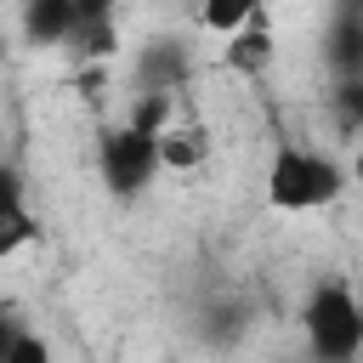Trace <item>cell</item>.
<instances>
[{
    "instance_id": "obj_11",
    "label": "cell",
    "mask_w": 363,
    "mask_h": 363,
    "mask_svg": "<svg viewBox=\"0 0 363 363\" xmlns=\"http://www.w3.org/2000/svg\"><path fill=\"white\" fill-rule=\"evenodd\" d=\"M176 119H182V113H176V96H130V113H125L119 125H130L136 136H153V142H159Z\"/></svg>"
},
{
    "instance_id": "obj_2",
    "label": "cell",
    "mask_w": 363,
    "mask_h": 363,
    "mask_svg": "<svg viewBox=\"0 0 363 363\" xmlns=\"http://www.w3.org/2000/svg\"><path fill=\"white\" fill-rule=\"evenodd\" d=\"M306 357L312 363H357L363 357V306L352 295V278H318L295 312Z\"/></svg>"
},
{
    "instance_id": "obj_9",
    "label": "cell",
    "mask_w": 363,
    "mask_h": 363,
    "mask_svg": "<svg viewBox=\"0 0 363 363\" xmlns=\"http://www.w3.org/2000/svg\"><path fill=\"white\" fill-rule=\"evenodd\" d=\"M153 147H159V176H164V170H182V176H187V170H199V164L210 159V136H204L199 125H187V119H176Z\"/></svg>"
},
{
    "instance_id": "obj_15",
    "label": "cell",
    "mask_w": 363,
    "mask_h": 363,
    "mask_svg": "<svg viewBox=\"0 0 363 363\" xmlns=\"http://www.w3.org/2000/svg\"><path fill=\"white\" fill-rule=\"evenodd\" d=\"M17 329H23V318H11V312L0 306V363H6V352H11V340H17Z\"/></svg>"
},
{
    "instance_id": "obj_10",
    "label": "cell",
    "mask_w": 363,
    "mask_h": 363,
    "mask_svg": "<svg viewBox=\"0 0 363 363\" xmlns=\"http://www.w3.org/2000/svg\"><path fill=\"white\" fill-rule=\"evenodd\" d=\"M40 238V221L28 210V199H0V261H11L17 250H28Z\"/></svg>"
},
{
    "instance_id": "obj_8",
    "label": "cell",
    "mask_w": 363,
    "mask_h": 363,
    "mask_svg": "<svg viewBox=\"0 0 363 363\" xmlns=\"http://www.w3.org/2000/svg\"><path fill=\"white\" fill-rule=\"evenodd\" d=\"M68 28H74V0H23L17 11V34L34 51H62Z\"/></svg>"
},
{
    "instance_id": "obj_4",
    "label": "cell",
    "mask_w": 363,
    "mask_h": 363,
    "mask_svg": "<svg viewBox=\"0 0 363 363\" xmlns=\"http://www.w3.org/2000/svg\"><path fill=\"white\" fill-rule=\"evenodd\" d=\"M187 79H193V45H187V40H170V34L147 40V45L136 51V62H130L136 96H176Z\"/></svg>"
},
{
    "instance_id": "obj_6",
    "label": "cell",
    "mask_w": 363,
    "mask_h": 363,
    "mask_svg": "<svg viewBox=\"0 0 363 363\" xmlns=\"http://www.w3.org/2000/svg\"><path fill=\"white\" fill-rule=\"evenodd\" d=\"M272 57H278V34H272L267 6H255L250 23L221 40V62H227V74H238V79H261V74L272 68Z\"/></svg>"
},
{
    "instance_id": "obj_7",
    "label": "cell",
    "mask_w": 363,
    "mask_h": 363,
    "mask_svg": "<svg viewBox=\"0 0 363 363\" xmlns=\"http://www.w3.org/2000/svg\"><path fill=\"white\" fill-rule=\"evenodd\" d=\"M323 68L329 79H363V6H335L323 34Z\"/></svg>"
},
{
    "instance_id": "obj_5",
    "label": "cell",
    "mask_w": 363,
    "mask_h": 363,
    "mask_svg": "<svg viewBox=\"0 0 363 363\" xmlns=\"http://www.w3.org/2000/svg\"><path fill=\"white\" fill-rule=\"evenodd\" d=\"M62 57L74 68H91V62L119 57V11L108 0H74V28L62 40Z\"/></svg>"
},
{
    "instance_id": "obj_13",
    "label": "cell",
    "mask_w": 363,
    "mask_h": 363,
    "mask_svg": "<svg viewBox=\"0 0 363 363\" xmlns=\"http://www.w3.org/2000/svg\"><path fill=\"white\" fill-rule=\"evenodd\" d=\"M329 113H335V130L352 142L363 130V79H335L329 85Z\"/></svg>"
},
{
    "instance_id": "obj_3",
    "label": "cell",
    "mask_w": 363,
    "mask_h": 363,
    "mask_svg": "<svg viewBox=\"0 0 363 363\" xmlns=\"http://www.w3.org/2000/svg\"><path fill=\"white\" fill-rule=\"evenodd\" d=\"M96 182L113 204H136L159 182V147L153 136H136L130 125H102L96 130Z\"/></svg>"
},
{
    "instance_id": "obj_14",
    "label": "cell",
    "mask_w": 363,
    "mask_h": 363,
    "mask_svg": "<svg viewBox=\"0 0 363 363\" xmlns=\"http://www.w3.org/2000/svg\"><path fill=\"white\" fill-rule=\"evenodd\" d=\"M6 363H57L51 357V340L40 335V329H17V340H11V352H6Z\"/></svg>"
},
{
    "instance_id": "obj_1",
    "label": "cell",
    "mask_w": 363,
    "mask_h": 363,
    "mask_svg": "<svg viewBox=\"0 0 363 363\" xmlns=\"http://www.w3.org/2000/svg\"><path fill=\"white\" fill-rule=\"evenodd\" d=\"M346 164L329 153V147H312V142H295V136H278L272 142V159H267V204L278 216H312V210H329L340 193H346Z\"/></svg>"
},
{
    "instance_id": "obj_12",
    "label": "cell",
    "mask_w": 363,
    "mask_h": 363,
    "mask_svg": "<svg viewBox=\"0 0 363 363\" xmlns=\"http://www.w3.org/2000/svg\"><path fill=\"white\" fill-rule=\"evenodd\" d=\"M255 6H261V0H204V6H199V28L216 34V40H227V34H238V28L250 23Z\"/></svg>"
}]
</instances>
